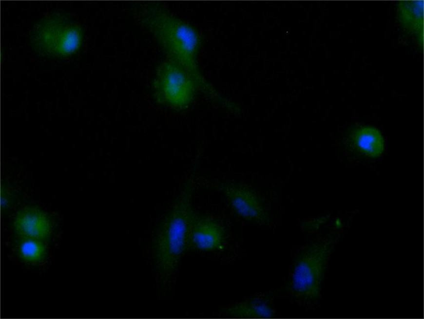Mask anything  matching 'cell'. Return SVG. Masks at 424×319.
<instances>
[{"label": "cell", "mask_w": 424, "mask_h": 319, "mask_svg": "<svg viewBox=\"0 0 424 319\" xmlns=\"http://www.w3.org/2000/svg\"><path fill=\"white\" fill-rule=\"evenodd\" d=\"M134 13L138 22L156 39L168 59L202 77L197 60L199 38L190 24L156 4H140Z\"/></svg>", "instance_id": "1"}, {"label": "cell", "mask_w": 424, "mask_h": 319, "mask_svg": "<svg viewBox=\"0 0 424 319\" xmlns=\"http://www.w3.org/2000/svg\"><path fill=\"white\" fill-rule=\"evenodd\" d=\"M189 192L176 199L159 225L154 242L156 268L163 279L176 270L189 245L190 234L195 215Z\"/></svg>", "instance_id": "2"}, {"label": "cell", "mask_w": 424, "mask_h": 319, "mask_svg": "<svg viewBox=\"0 0 424 319\" xmlns=\"http://www.w3.org/2000/svg\"><path fill=\"white\" fill-rule=\"evenodd\" d=\"M203 83L181 64L167 58L158 66L154 87L157 100L171 108L180 109L193 101L196 89Z\"/></svg>", "instance_id": "3"}, {"label": "cell", "mask_w": 424, "mask_h": 319, "mask_svg": "<svg viewBox=\"0 0 424 319\" xmlns=\"http://www.w3.org/2000/svg\"><path fill=\"white\" fill-rule=\"evenodd\" d=\"M37 44L52 55H66L78 47L80 34L75 24L62 19H47L37 27Z\"/></svg>", "instance_id": "4"}, {"label": "cell", "mask_w": 424, "mask_h": 319, "mask_svg": "<svg viewBox=\"0 0 424 319\" xmlns=\"http://www.w3.org/2000/svg\"><path fill=\"white\" fill-rule=\"evenodd\" d=\"M324 256L313 249L303 252L297 258L290 282L291 293L297 298L307 300L318 292Z\"/></svg>", "instance_id": "5"}, {"label": "cell", "mask_w": 424, "mask_h": 319, "mask_svg": "<svg viewBox=\"0 0 424 319\" xmlns=\"http://www.w3.org/2000/svg\"><path fill=\"white\" fill-rule=\"evenodd\" d=\"M222 190L231 206L241 217L258 223L265 221L267 215L262 203L251 190L233 184L225 185Z\"/></svg>", "instance_id": "6"}, {"label": "cell", "mask_w": 424, "mask_h": 319, "mask_svg": "<svg viewBox=\"0 0 424 319\" xmlns=\"http://www.w3.org/2000/svg\"><path fill=\"white\" fill-rule=\"evenodd\" d=\"M225 241L223 227L210 218L195 217L190 231L189 245L198 250L215 251L221 249Z\"/></svg>", "instance_id": "7"}, {"label": "cell", "mask_w": 424, "mask_h": 319, "mask_svg": "<svg viewBox=\"0 0 424 319\" xmlns=\"http://www.w3.org/2000/svg\"><path fill=\"white\" fill-rule=\"evenodd\" d=\"M17 234L21 238L43 240L51 233V221L47 214L35 207H26L16 214L14 222Z\"/></svg>", "instance_id": "8"}, {"label": "cell", "mask_w": 424, "mask_h": 319, "mask_svg": "<svg viewBox=\"0 0 424 319\" xmlns=\"http://www.w3.org/2000/svg\"><path fill=\"white\" fill-rule=\"evenodd\" d=\"M223 311L226 315L236 318H271L275 315L266 300L257 298L233 304Z\"/></svg>", "instance_id": "9"}, {"label": "cell", "mask_w": 424, "mask_h": 319, "mask_svg": "<svg viewBox=\"0 0 424 319\" xmlns=\"http://www.w3.org/2000/svg\"><path fill=\"white\" fill-rule=\"evenodd\" d=\"M400 4V16L405 27L415 33H419L422 38L423 33L424 1H406Z\"/></svg>", "instance_id": "10"}, {"label": "cell", "mask_w": 424, "mask_h": 319, "mask_svg": "<svg viewBox=\"0 0 424 319\" xmlns=\"http://www.w3.org/2000/svg\"><path fill=\"white\" fill-rule=\"evenodd\" d=\"M358 146L367 155L376 157L382 152L383 140L380 134L375 129L367 128L360 132L356 138Z\"/></svg>", "instance_id": "11"}, {"label": "cell", "mask_w": 424, "mask_h": 319, "mask_svg": "<svg viewBox=\"0 0 424 319\" xmlns=\"http://www.w3.org/2000/svg\"><path fill=\"white\" fill-rule=\"evenodd\" d=\"M18 251L23 260L29 263L39 262L46 255L45 246L41 240L34 238H21Z\"/></svg>", "instance_id": "12"}, {"label": "cell", "mask_w": 424, "mask_h": 319, "mask_svg": "<svg viewBox=\"0 0 424 319\" xmlns=\"http://www.w3.org/2000/svg\"><path fill=\"white\" fill-rule=\"evenodd\" d=\"M11 197L6 188L1 189V206L3 209L7 208L10 205Z\"/></svg>", "instance_id": "13"}]
</instances>
